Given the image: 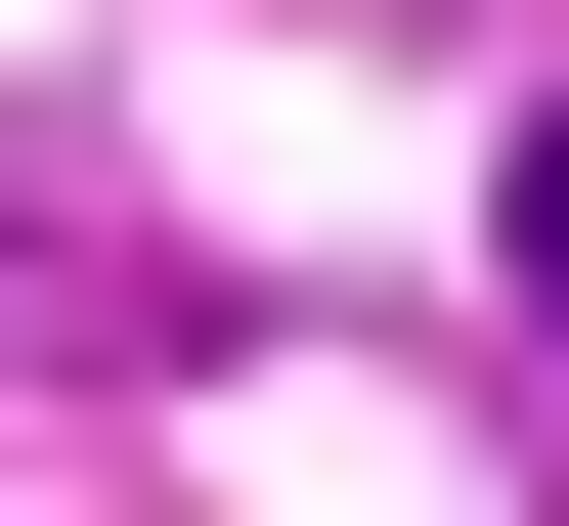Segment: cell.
Returning a JSON list of instances; mask_svg holds the SVG:
<instances>
[{"label": "cell", "instance_id": "6da1fadb", "mask_svg": "<svg viewBox=\"0 0 569 526\" xmlns=\"http://www.w3.org/2000/svg\"><path fill=\"white\" fill-rule=\"evenodd\" d=\"M482 264H526V307H569V88H526V220H482Z\"/></svg>", "mask_w": 569, "mask_h": 526}]
</instances>
